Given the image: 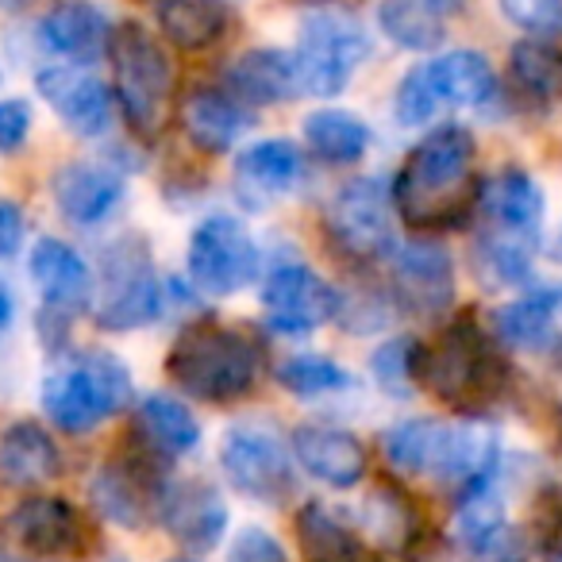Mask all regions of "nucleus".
I'll use <instances>...</instances> for the list:
<instances>
[{"instance_id":"1","label":"nucleus","mask_w":562,"mask_h":562,"mask_svg":"<svg viewBox=\"0 0 562 562\" xmlns=\"http://www.w3.org/2000/svg\"><path fill=\"white\" fill-rule=\"evenodd\" d=\"M474 170V135L459 124H443L428 132L401 166L393 181V204L413 227H451L462 212L477 209V193H470Z\"/></svg>"},{"instance_id":"2","label":"nucleus","mask_w":562,"mask_h":562,"mask_svg":"<svg viewBox=\"0 0 562 562\" xmlns=\"http://www.w3.org/2000/svg\"><path fill=\"white\" fill-rule=\"evenodd\" d=\"M416 385L454 408H482L508 390V362L474 316H459L436 344L416 351Z\"/></svg>"},{"instance_id":"3","label":"nucleus","mask_w":562,"mask_h":562,"mask_svg":"<svg viewBox=\"0 0 562 562\" xmlns=\"http://www.w3.org/2000/svg\"><path fill=\"white\" fill-rule=\"evenodd\" d=\"M258 370H262V355L255 339L220 324H193L173 339L166 355L170 382L186 397L209 401V405H227L250 393Z\"/></svg>"},{"instance_id":"4","label":"nucleus","mask_w":562,"mask_h":562,"mask_svg":"<svg viewBox=\"0 0 562 562\" xmlns=\"http://www.w3.org/2000/svg\"><path fill=\"white\" fill-rule=\"evenodd\" d=\"M135 397L127 362L112 351H81L43 378V413L63 431H93Z\"/></svg>"},{"instance_id":"5","label":"nucleus","mask_w":562,"mask_h":562,"mask_svg":"<svg viewBox=\"0 0 562 562\" xmlns=\"http://www.w3.org/2000/svg\"><path fill=\"white\" fill-rule=\"evenodd\" d=\"M112 70H116V101L124 124L139 139H158L170 120L173 101V70L166 50L143 24L127 20L112 32Z\"/></svg>"},{"instance_id":"6","label":"nucleus","mask_w":562,"mask_h":562,"mask_svg":"<svg viewBox=\"0 0 562 562\" xmlns=\"http://www.w3.org/2000/svg\"><path fill=\"white\" fill-rule=\"evenodd\" d=\"M297 78L301 93L308 97H339L359 66L370 58V35L359 16L336 4H321L301 16L297 32Z\"/></svg>"},{"instance_id":"7","label":"nucleus","mask_w":562,"mask_h":562,"mask_svg":"<svg viewBox=\"0 0 562 562\" xmlns=\"http://www.w3.org/2000/svg\"><path fill=\"white\" fill-rule=\"evenodd\" d=\"M331 247L355 262H378L393 258L397 243V204H393V186L382 178H355L328 201L324 212Z\"/></svg>"},{"instance_id":"8","label":"nucleus","mask_w":562,"mask_h":562,"mask_svg":"<svg viewBox=\"0 0 562 562\" xmlns=\"http://www.w3.org/2000/svg\"><path fill=\"white\" fill-rule=\"evenodd\" d=\"M189 281L204 297H232L262 273V250L232 212H212L189 235Z\"/></svg>"},{"instance_id":"9","label":"nucleus","mask_w":562,"mask_h":562,"mask_svg":"<svg viewBox=\"0 0 562 562\" xmlns=\"http://www.w3.org/2000/svg\"><path fill=\"white\" fill-rule=\"evenodd\" d=\"M101 301L97 324L109 331L147 328L162 316V285H158L155 258L143 239H116L101 262Z\"/></svg>"},{"instance_id":"10","label":"nucleus","mask_w":562,"mask_h":562,"mask_svg":"<svg viewBox=\"0 0 562 562\" xmlns=\"http://www.w3.org/2000/svg\"><path fill=\"white\" fill-rule=\"evenodd\" d=\"M220 470L243 497L278 505L293 490V447L266 424H232L220 439Z\"/></svg>"},{"instance_id":"11","label":"nucleus","mask_w":562,"mask_h":562,"mask_svg":"<svg viewBox=\"0 0 562 562\" xmlns=\"http://www.w3.org/2000/svg\"><path fill=\"white\" fill-rule=\"evenodd\" d=\"M266 324L281 336H308L339 313V297L328 281L305 262H278L262 281Z\"/></svg>"},{"instance_id":"12","label":"nucleus","mask_w":562,"mask_h":562,"mask_svg":"<svg viewBox=\"0 0 562 562\" xmlns=\"http://www.w3.org/2000/svg\"><path fill=\"white\" fill-rule=\"evenodd\" d=\"M393 301L420 321H436L454 305V258L443 243L413 239L401 243L390 258Z\"/></svg>"},{"instance_id":"13","label":"nucleus","mask_w":562,"mask_h":562,"mask_svg":"<svg viewBox=\"0 0 562 562\" xmlns=\"http://www.w3.org/2000/svg\"><path fill=\"white\" fill-rule=\"evenodd\" d=\"M474 212L482 216L485 235L528 243V247H539V239H543L547 196H543V186H539L528 170L508 166V170L485 178L482 189H477Z\"/></svg>"},{"instance_id":"14","label":"nucleus","mask_w":562,"mask_h":562,"mask_svg":"<svg viewBox=\"0 0 562 562\" xmlns=\"http://www.w3.org/2000/svg\"><path fill=\"white\" fill-rule=\"evenodd\" d=\"M35 89L50 104V112L74 135H81V139H101L112 127V120H116V112H112V89L93 70H86V66H74V63L43 66L35 74Z\"/></svg>"},{"instance_id":"15","label":"nucleus","mask_w":562,"mask_h":562,"mask_svg":"<svg viewBox=\"0 0 562 562\" xmlns=\"http://www.w3.org/2000/svg\"><path fill=\"white\" fill-rule=\"evenodd\" d=\"M158 520L189 551H212L220 539L227 536V505L220 497L216 485L201 482V477H186V482H170L158 501Z\"/></svg>"},{"instance_id":"16","label":"nucleus","mask_w":562,"mask_h":562,"mask_svg":"<svg viewBox=\"0 0 562 562\" xmlns=\"http://www.w3.org/2000/svg\"><path fill=\"white\" fill-rule=\"evenodd\" d=\"M55 209L74 227H101L127 196V178L109 162H70L50 178Z\"/></svg>"},{"instance_id":"17","label":"nucleus","mask_w":562,"mask_h":562,"mask_svg":"<svg viewBox=\"0 0 562 562\" xmlns=\"http://www.w3.org/2000/svg\"><path fill=\"white\" fill-rule=\"evenodd\" d=\"M112 20L104 16L101 4L93 0H58L43 12L35 24V40L47 55L63 58V63L86 66L101 58L112 47Z\"/></svg>"},{"instance_id":"18","label":"nucleus","mask_w":562,"mask_h":562,"mask_svg":"<svg viewBox=\"0 0 562 562\" xmlns=\"http://www.w3.org/2000/svg\"><path fill=\"white\" fill-rule=\"evenodd\" d=\"M166 482L139 459H116L101 467L89 482V501L104 520L120 524V528H143L147 516H158V501H162Z\"/></svg>"},{"instance_id":"19","label":"nucleus","mask_w":562,"mask_h":562,"mask_svg":"<svg viewBox=\"0 0 562 562\" xmlns=\"http://www.w3.org/2000/svg\"><path fill=\"white\" fill-rule=\"evenodd\" d=\"M493 331L505 347L524 355H551L562 347V281L536 285L497 308Z\"/></svg>"},{"instance_id":"20","label":"nucleus","mask_w":562,"mask_h":562,"mask_svg":"<svg viewBox=\"0 0 562 562\" xmlns=\"http://www.w3.org/2000/svg\"><path fill=\"white\" fill-rule=\"evenodd\" d=\"M301 170L305 155L293 139H258L235 158V193L250 209H266L297 189Z\"/></svg>"},{"instance_id":"21","label":"nucleus","mask_w":562,"mask_h":562,"mask_svg":"<svg viewBox=\"0 0 562 562\" xmlns=\"http://www.w3.org/2000/svg\"><path fill=\"white\" fill-rule=\"evenodd\" d=\"M35 290L43 297V308L58 316H78L93 297V270L89 262L63 239H40L27 255Z\"/></svg>"},{"instance_id":"22","label":"nucleus","mask_w":562,"mask_h":562,"mask_svg":"<svg viewBox=\"0 0 562 562\" xmlns=\"http://www.w3.org/2000/svg\"><path fill=\"white\" fill-rule=\"evenodd\" d=\"M4 531L16 547L40 559H63L81 547V516L66 497H27L4 520Z\"/></svg>"},{"instance_id":"23","label":"nucleus","mask_w":562,"mask_h":562,"mask_svg":"<svg viewBox=\"0 0 562 562\" xmlns=\"http://www.w3.org/2000/svg\"><path fill=\"white\" fill-rule=\"evenodd\" d=\"M293 459L305 474L316 482L331 485V490H355L367 477V447L359 436L344 428H328V424H301L293 431Z\"/></svg>"},{"instance_id":"24","label":"nucleus","mask_w":562,"mask_h":562,"mask_svg":"<svg viewBox=\"0 0 562 562\" xmlns=\"http://www.w3.org/2000/svg\"><path fill=\"white\" fill-rule=\"evenodd\" d=\"M420 66L439 109H490V104H497V74L482 50H447V55L428 58Z\"/></svg>"},{"instance_id":"25","label":"nucleus","mask_w":562,"mask_h":562,"mask_svg":"<svg viewBox=\"0 0 562 562\" xmlns=\"http://www.w3.org/2000/svg\"><path fill=\"white\" fill-rule=\"evenodd\" d=\"M63 470V451L55 436L35 420H16L0 436V482L16 490H35L58 477Z\"/></svg>"},{"instance_id":"26","label":"nucleus","mask_w":562,"mask_h":562,"mask_svg":"<svg viewBox=\"0 0 562 562\" xmlns=\"http://www.w3.org/2000/svg\"><path fill=\"white\" fill-rule=\"evenodd\" d=\"M227 89L235 101L247 104H285L293 97H301V78H297V58L285 50L255 47L247 55H239L227 70Z\"/></svg>"},{"instance_id":"27","label":"nucleus","mask_w":562,"mask_h":562,"mask_svg":"<svg viewBox=\"0 0 562 562\" xmlns=\"http://www.w3.org/2000/svg\"><path fill=\"white\" fill-rule=\"evenodd\" d=\"M181 124L196 150L204 155H227L247 132V112L243 101L220 89H193L181 104Z\"/></svg>"},{"instance_id":"28","label":"nucleus","mask_w":562,"mask_h":562,"mask_svg":"<svg viewBox=\"0 0 562 562\" xmlns=\"http://www.w3.org/2000/svg\"><path fill=\"white\" fill-rule=\"evenodd\" d=\"M462 9V0H382L378 27L401 50L428 55L447 40V20Z\"/></svg>"},{"instance_id":"29","label":"nucleus","mask_w":562,"mask_h":562,"mask_svg":"<svg viewBox=\"0 0 562 562\" xmlns=\"http://www.w3.org/2000/svg\"><path fill=\"white\" fill-rule=\"evenodd\" d=\"M135 428H139L147 451L166 454V459H181L201 443V420L193 416V408L178 397H166V393H150L139 401Z\"/></svg>"},{"instance_id":"30","label":"nucleus","mask_w":562,"mask_h":562,"mask_svg":"<svg viewBox=\"0 0 562 562\" xmlns=\"http://www.w3.org/2000/svg\"><path fill=\"white\" fill-rule=\"evenodd\" d=\"M447 439H451V424L431 420V416H416V420H401L385 431L382 451H385V459H390V467L401 470V474L439 477Z\"/></svg>"},{"instance_id":"31","label":"nucleus","mask_w":562,"mask_h":562,"mask_svg":"<svg viewBox=\"0 0 562 562\" xmlns=\"http://www.w3.org/2000/svg\"><path fill=\"white\" fill-rule=\"evenodd\" d=\"M297 543L305 562H367L359 531L321 501H308L297 513Z\"/></svg>"},{"instance_id":"32","label":"nucleus","mask_w":562,"mask_h":562,"mask_svg":"<svg viewBox=\"0 0 562 562\" xmlns=\"http://www.w3.org/2000/svg\"><path fill=\"white\" fill-rule=\"evenodd\" d=\"M155 24L173 47L204 50L224 35V0H155Z\"/></svg>"},{"instance_id":"33","label":"nucleus","mask_w":562,"mask_h":562,"mask_svg":"<svg viewBox=\"0 0 562 562\" xmlns=\"http://www.w3.org/2000/svg\"><path fill=\"white\" fill-rule=\"evenodd\" d=\"M305 147L331 166H351L367 155L370 127L347 109H316L305 116Z\"/></svg>"},{"instance_id":"34","label":"nucleus","mask_w":562,"mask_h":562,"mask_svg":"<svg viewBox=\"0 0 562 562\" xmlns=\"http://www.w3.org/2000/svg\"><path fill=\"white\" fill-rule=\"evenodd\" d=\"M539 247L513 239H497V235H474V247H470V262L485 290H516L524 281H531V266H536Z\"/></svg>"},{"instance_id":"35","label":"nucleus","mask_w":562,"mask_h":562,"mask_svg":"<svg viewBox=\"0 0 562 562\" xmlns=\"http://www.w3.org/2000/svg\"><path fill=\"white\" fill-rule=\"evenodd\" d=\"M508 74L520 97L531 104H554L562 97V55L551 43L524 40L508 55Z\"/></svg>"},{"instance_id":"36","label":"nucleus","mask_w":562,"mask_h":562,"mask_svg":"<svg viewBox=\"0 0 562 562\" xmlns=\"http://www.w3.org/2000/svg\"><path fill=\"white\" fill-rule=\"evenodd\" d=\"M273 378L293 397H328V393H344L355 385V378L328 355H290L273 367Z\"/></svg>"},{"instance_id":"37","label":"nucleus","mask_w":562,"mask_h":562,"mask_svg":"<svg viewBox=\"0 0 562 562\" xmlns=\"http://www.w3.org/2000/svg\"><path fill=\"white\" fill-rule=\"evenodd\" d=\"M416 351H420V344H413V339H405V336L385 339V344L370 355V374H374V382L382 385L385 393H393V397H405L416 385Z\"/></svg>"},{"instance_id":"38","label":"nucleus","mask_w":562,"mask_h":562,"mask_svg":"<svg viewBox=\"0 0 562 562\" xmlns=\"http://www.w3.org/2000/svg\"><path fill=\"white\" fill-rule=\"evenodd\" d=\"M362 524L367 531H374L382 543H405L413 536V505H408L401 493L393 490H374L367 501H362Z\"/></svg>"},{"instance_id":"39","label":"nucleus","mask_w":562,"mask_h":562,"mask_svg":"<svg viewBox=\"0 0 562 562\" xmlns=\"http://www.w3.org/2000/svg\"><path fill=\"white\" fill-rule=\"evenodd\" d=\"M501 16L520 27L528 40H562V0H497Z\"/></svg>"},{"instance_id":"40","label":"nucleus","mask_w":562,"mask_h":562,"mask_svg":"<svg viewBox=\"0 0 562 562\" xmlns=\"http://www.w3.org/2000/svg\"><path fill=\"white\" fill-rule=\"evenodd\" d=\"M439 101L431 93L428 78H424V66H413L405 78L397 81V93H393V116L401 120L405 127H420L428 120L439 116Z\"/></svg>"},{"instance_id":"41","label":"nucleus","mask_w":562,"mask_h":562,"mask_svg":"<svg viewBox=\"0 0 562 562\" xmlns=\"http://www.w3.org/2000/svg\"><path fill=\"white\" fill-rule=\"evenodd\" d=\"M227 562H290V554H285V547H281V539L273 531L247 524V528L235 531Z\"/></svg>"},{"instance_id":"42","label":"nucleus","mask_w":562,"mask_h":562,"mask_svg":"<svg viewBox=\"0 0 562 562\" xmlns=\"http://www.w3.org/2000/svg\"><path fill=\"white\" fill-rule=\"evenodd\" d=\"M470 559L474 562H528L531 554V539L524 536L520 528H513V524H505V528H497L493 536H485L482 543L470 547Z\"/></svg>"},{"instance_id":"43","label":"nucleus","mask_w":562,"mask_h":562,"mask_svg":"<svg viewBox=\"0 0 562 562\" xmlns=\"http://www.w3.org/2000/svg\"><path fill=\"white\" fill-rule=\"evenodd\" d=\"M32 135V104L24 97L0 101V155H16Z\"/></svg>"},{"instance_id":"44","label":"nucleus","mask_w":562,"mask_h":562,"mask_svg":"<svg viewBox=\"0 0 562 562\" xmlns=\"http://www.w3.org/2000/svg\"><path fill=\"white\" fill-rule=\"evenodd\" d=\"M536 516H539V536H543V543L559 547V551H562V485L543 490Z\"/></svg>"},{"instance_id":"45","label":"nucleus","mask_w":562,"mask_h":562,"mask_svg":"<svg viewBox=\"0 0 562 562\" xmlns=\"http://www.w3.org/2000/svg\"><path fill=\"white\" fill-rule=\"evenodd\" d=\"M24 247V212L16 201L0 196V258H12Z\"/></svg>"},{"instance_id":"46","label":"nucleus","mask_w":562,"mask_h":562,"mask_svg":"<svg viewBox=\"0 0 562 562\" xmlns=\"http://www.w3.org/2000/svg\"><path fill=\"white\" fill-rule=\"evenodd\" d=\"M12 316H16V297H12L9 281L0 278V331H9Z\"/></svg>"},{"instance_id":"47","label":"nucleus","mask_w":562,"mask_h":562,"mask_svg":"<svg viewBox=\"0 0 562 562\" xmlns=\"http://www.w3.org/2000/svg\"><path fill=\"white\" fill-rule=\"evenodd\" d=\"M554 443H559V451H562V405L554 408Z\"/></svg>"},{"instance_id":"48","label":"nucleus","mask_w":562,"mask_h":562,"mask_svg":"<svg viewBox=\"0 0 562 562\" xmlns=\"http://www.w3.org/2000/svg\"><path fill=\"white\" fill-rule=\"evenodd\" d=\"M27 0H0V12H16V9H24Z\"/></svg>"},{"instance_id":"49","label":"nucleus","mask_w":562,"mask_h":562,"mask_svg":"<svg viewBox=\"0 0 562 562\" xmlns=\"http://www.w3.org/2000/svg\"><path fill=\"white\" fill-rule=\"evenodd\" d=\"M170 562H193V559H170Z\"/></svg>"},{"instance_id":"50","label":"nucleus","mask_w":562,"mask_h":562,"mask_svg":"<svg viewBox=\"0 0 562 562\" xmlns=\"http://www.w3.org/2000/svg\"><path fill=\"white\" fill-rule=\"evenodd\" d=\"M0 81H4V74H0Z\"/></svg>"},{"instance_id":"51","label":"nucleus","mask_w":562,"mask_h":562,"mask_svg":"<svg viewBox=\"0 0 562 562\" xmlns=\"http://www.w3.org/2000/svg\"><path fill=\"white\" fill-rule=\"evenodd\" d=\"M554 562H562V559H554Z\"/></svg>"}]
</instances>
